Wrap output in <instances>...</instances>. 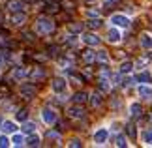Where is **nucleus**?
Returning <instances> with one entry per match:
<instances>
[{
  "label": "nucleus",
  "instance_id": "1",
  "mask_svg": "<svg viewBox=\"0 0 152 148\" xmlns=\"http://www.w3.org/2000/svg\"><path fill=\"white\" fill-rule=\"evenodd\" d=\"M34 32L39 36H49L51 32H55V21L51 17H38L36 25H34Z\"/></svg>",
  "mask_w": 152,
  "mask_h": 148
},
{
  "label": "nucleus",
  "instance_id": "2",
  "mask_svg": "<svg viewBox=\"0 0 152 148\" xmlns=\"http://www.w3.org/2000/svg\"><path fill=\"white\" fill-rule=\"evenodd\" d=\"M109 23H111L113 26H118L120 30H122V28H130V26H132L130 17L124 15V13H113V15L109 17Z\"/></svg>",
  "mask_w": 152,
  "mask_h": 148
},
{
  "label": "nucleus",
  "instance_id": "3",
  "mask_svg": "<svg viewBox=\"0 0 152 148\" xmlns=\"http://www.w3.org/2000/svg\"><path fill=\"white\" fill-rule=\"evenodd\" d=\"M51 90L56 94V96H62V94L68 92V81L64 77H55L51 82Z\"/></svg>",
  "mask_w": 152,
  "mask_h": 148
},
{
  "label": "nucleus",
  "instance_id": "4",
  "mask_svg": "<svg viewBox=\"0 0 152 148\" xmlns=\"http://www.w3.org/2000/svg\"><path fill=\"white\" fill-rule=\"evenodd\" d=\"M42 120L47 124V126H53V124H56V120H58L56 111L53 109V107H43V109H42Z\"/></svg>",
  "mask_w": 152,
  "mask_h": 148
},
{
  "label": "nucleus",
  "instance_id": "5",
  "mask_svg": "<svg viewBox=\"0 0 152 148\" xmlns=\"http://www.w3.org/2000/svg\"><path fill=\"white\" fill-rule=\"evenodd\" d=\"M19 94L23 99H32L36 96V85H32V82H23L21 88H19Z\"/></svg>",
  "mask_w": 152,
  "mask_h": 148
},
{
  "label": "nucleus",
  "instance_id": "6",
  "mask_svg": "<svg viewBox=\"0 0 152 148\" xmlns=\"http://www.w3.org/2000/svg\"><path fill=\"white\" fill-rule=\"evenodd\" d=\"M107 141H109V129L107 128L96 129V133H94V144L96 146H103Z\"/></svg>",
  "mask_w": 152,
  "mask_h": 148
},
{
  "label": "nucleus",
  "instance_id": "7",
  "mask_svg": "<svg viewBox=\"0 0 152 148\" xmlns=\"http://www.w3.org/2000/svg\"><path fill=\"white\" fill-rule=\"evenodd\" d=\"M120 39H122V32H120V28L111 25V28L107 30V41H109V43H118Z\"/></svg>",
  "mask_w": 152,
  "mask_h": 148
},
{
  "label": "nucleus",
  "instance_id": "8",
  "mask_svg": "<svg viewBox=\"0 0 152 148\" xmlns=\"http://www.w3.org/2000/svg\"><path fill=\"white\" fill-rule=\"evenodd\" d=\"M66 114H68L69 118H75V120H79V118L85 116V111H83V107H81L79 103H75L73 107H69V109L66 111Z\"/></svg>",
  "mask_w": 152,
  "mask_h": 148
},
{
  "label": "nucleus",
  "instance_id": "9",
  "mask_svg": "<svg viewBox=\"0 0 152 148\" xmlns=\"http://www.w3.org/2000/svg\"><path fill=\"white\" fill-rule=\"evenodd\" d=\"M25 21H26V13H25V11H15V13H11L10 23L13 26H23V25H25Z\"/></svg>",
  "mask_w": 152,
  "mask_h": 148
},
{
  "label": "nucleus",
  "instance_id": "10",
  "mask_svg": "<svg viewBox=\"0 0 152 148\" xmlns=\"http://www.w3.org/2000/svg\"><path fill=\"white\" fill-rule=\"evenodd\" d=\"M137 94H139V98L150 101V99H152V86L150 85H139L137 86Z\"/></svg>",
  "mask_w": 152,
  "mask_h": 148
},
{
  "label": "nucleus",
  "instance_id": "11",
  "mask_svg": "<svg viewBox=\"0 0 152 148\" xmlns=\"http://www.w3.org/2000/svg\"><path fill=\"white\" fill-rule=\"evenodd\" d=\"M83 43L85 45H88V47H96V45H100V38H98V34H94V32H88V34H85L83 38Z\"/></svg>",
  "mask_w": 152,
  "mask_h": 148
},
{
  "label": "nucleus",
  "instance_id": "12",
  "mask_svg": "<svg viewBox=\"0 0 152 148\" xmlns=\"http://www.w3.org/2000/svg\"><path fill=\"white\" fill-rule=\"evenodd\" d=\"M139 43L145 51H152V36L148 32H143L141 36H139Z\"/></svg>",
  "mask_w": 152,
  "mask_h": 148
},
{
  "label": "nucleus",
  "instance_id": "13",
  "mask_svg": "<svg viewBox=\"0 0 152 148\" xmlns=\"http://www.w3.org/2000/svg\"><path fill=\"white\" fill-rule=\"evenodd\" d=\"M6 8H8L10 13H15V11H23V8H25V2H23V0H10Z\"/></svg>",
  "mask_w": 152,
  "mask_h": 148
},
{
  "label": "nucleus",
  "instance_id": "14",
  "mask_svg": "<svg viewBox=\"0 0 152 148\" xmlns=\"http://www.w3.org/2000/svg\"><path fill=\"white\" fill-rule=\"evenodd\" d=\"M141 114H143L141 103H132V105H130V118L137 120V118H141Z\"/></svg>",
  "mask_w": 152,
  "mask_h": 148
},
{
  "label": "nucleus",
  "instance_id": "15",
  "mask_svg": "<svg viewBox=\"0 0 152 148\" xmlns=\"http://www.w3.org/2000/svg\"><path fill=\"white\" fill-rule=\"evenodd\" d=\"M25 77H26V69L25 68H21V66L13 68V71H11V79L13 81H23Z\"/></svg>",
  "mask_w": 152,
  "mask_h": 148
},
{
  "label": "nucleus",
  "instance_id": "16",
  "mask_svg": "<svg viewBox=\"0 0 152 148\" xmlns=\"http://www.w3.org/2000/svg\"><path fill=\"white\" fill-rule=\"evenodd\" d=\"M2 131L8 135V133H15L17 131V124L13 122V120H6V122H2Z\"/></svg>",
  "mask_w": 152,
  "mask_h": 148
},
{
  "label": "nucleus",
  "instance_id": "17",
  "mask_svg": "<svg viewBox=\"0 0 152 148\" xmlns=\"http://www.w3.org/2000/svg\"><path fill=\"white\" fill-rule=\"evenodd\" d=\"M81 56H83V62H86V64H92V62H96V52L92 51V49H85Z\"/></svg>",
  "mask_w": 152,
  "mask_h": 148
},
{
  "label": "nucleus",
  "instance_id": "18",
  "mask_svg": "<svg viewBox=\"0 0 152 148\" xmlns=\"http://www.w3.org/2000/svg\"><path fill=\"white\" fill-rule=\"evenodd\" d=\"M39 144H42V139H39V135H36V133H32L30 137H28V139L25 141V146H30V148L39 146Z\"/></svg>",
  "mask_w": 152,
  "mask_h": 148
},
{
  "label": "nucleus",
  "instance_id": "19",
  "mask_svg": "<svg viewBox=\"0 0 152 148\" xmlns=\"http://www.w3.org/2000/svg\"><path fill=\"white\" fill-rule=\"evenodd\" d=\"M133 81H137V82H145V85H150V82H152V75H150L148 71H145V69H143V71L139 73Z\"/></svg>",
  "mask_w": 152,
  "mask_h": 148
},
{
  "label": "nucleus",
  "instance_id": "20",
  "mask_svg": "<svg viewBox=\"0 0 152 148\" xmlns=\"http://www.w3.org/2000/svg\"><path fill=\"white\" fill-rule=\"evenodd\" d=\"M25 141H26V137L23 133H13V137H11V144L13 146H25Z\"/></svg>",
  "mask_w": 152,
  "mask_h": 148
},
{
  "label": "nucleus",
  "instance_id": "21",
  "mask_svg": "<svg viewBox=\"0 0 152 148\" xmlns=\"http://www.w3.org/2000/svg\"><path fill=\"white\" fill-rule=\"evenodd\" d=\"M141 141H143L145 144L152 146V128H147V129H143V131H141Z\"/></svg>",
  "mask_w": 152,
  "mask_h": 148
},
{
  "label": "nucleus",
  "instance_id": "22",
  "mask_svg": "<svg viewBox=\"0 0 152 148\" xmlns=\"http://www.w3.org/2000/svg\"><path fill=\"white\" fill-rule=\"evenodd\" d=\"M88 101H90V107H100L102 105V94L100 92H94V94H90V98H88Z\"/></svg>",
  "mask_w": 152,
  "mask_h": 148
},
{
  "label": "nucleus",
  "instance_id": "23",
  "mask_svg": "<svg viewBox=\"0 0 152 148\" xmlns=\"http://www.w3.org/2000/svg\"><path fill=\"white\" fill-rule=\"evenodd\" d=\"M132 69H133V64H132L130 60H126V62H122V64H120L118 73H120V75H128V73H132Z\"/></svg>",
  "mask_w": 152,
  "mask_h": 148
},
{
  "label": "nucleus",
  "instance_id": "24",
  "mask_svg": "<svg viewBox=\"0 0 152 148\" xmlns=\"http://www.w3.org/2000/svg\"><path fill=\"white\" fill-rule=\"evenodd\" d=\"M86 26L92 28V30H98V28L102 26V19L100 17H90V19L86 21Z\"/></svg>",
  "mask_w": 152,
  "mask_h": 148
},
{
  "label": "nucleus",
  "instance_id": "25",
  "mask_svg": "<svg viewBox=\"0 0 152 148\" xmlns=\"http://www.w3.org/2000/svg\"><path fill=\"white\" fill-rule=\"evenodd\" d=\"M86 99H88V94L81 90V92H77V94L73 96V103H79V105H81V103H85Z\"/></svg>",
  "mask_w": 152,
  "mask_h": 148
},
{
  "label": "nucleus",
  "instance_id": "26",
  "mask_svg": "<svg viewBox=\"0 0 152 148\" xmlns=\"http://www.w3.org/2000/svg\"><path fill=\"white\" fill-rule=\"evenodd\" d=\"M26 118H28V109H17V111H15V120L25 122Z\"/></svg>",
  "mask_w": 152,
  "mask_h": 148
},
{
  "label": "nucleus",
  "instance_id": "27",
  "mask_svg": "<svg viewBox=\"0 0 152 148\" xmlns=\"http://www.w3.org/2000/svg\"><path fill=\"white\" fill-rule=\"evenodd\" d=\"M30 77H32L34 81H42L43 77H45V71H43L42 68H36V69H32V71H30Z\"/></svg>",
  "mask_w": 152,
  "mask_h": 148
},
{
  "label": "nucleus",
  "instance_id": "28",
  "mask_svg": "<svg viewBox=\"0 0 152 148\" xmlns=\"http://www.w3.org/2000/svg\"><path fill=\"white\" fill-rule=\"evenodd\" d=\"M115 146H118V148H126V146H128V139H126V135H116V137H115Z\"/></svg>",
  "mask_w": 152,
  "mask_h": 148
},
{
  "label": "nucleus",
  "instance_id": "29",
  "mask_svg": "<svg viewBox=\"0 0 152 148\" xmlns=\"http://www.w3.org/2000/svg\"><path fill=\"white\" fill-rule=\"evenodd\" d=\"M83 25H81V23H72V25L68 26V32H72V34H81L83 32Z\"/></svg>",
  "mask_w": 152,
  "mask_h": 148
},
{
  "label": "nucleus",
  "instance_id": "30",
  "mask_svg": "<svg viewBox=\"0 0 152 148\" xmlns=\"http://www.w3.org/2000/svg\"><path fill=\"white\" fill-rule=\"evenodd\" d=\"M96 60H98V62H103V64H105V62L109 60V55H107V51H105V49H100V51L96 52Z\"/></svg>",
  "mask_w": 152,
  "mask_h": 148
},
{
  "label": "nucleus",
  "instance_id": "31",
  "mask_svg": "<svg viewBox=\"0 0 152 148\" xmlns=\"http://www.w3.org/2000/svg\"><path fill=\"white\" fill-rule=\"evenodd\" d=\"M43 11H47V13H56V11H58V6L55 2H45L43 4Z\"/></svg>",
  "mask_w": 152,
  "mask_h": 148
},
{
  "label": "nucleus",
  "instance_id": "32",
  "mask_svg": "<svg viewBox=\"0 0 152 148\" xmlns=\"http://www.w3.org/2000/svg\"><path fill=\"white\" fill-rule=\"evenodd\" d=\"M36 124H34V122H26L25 120V126H23L21 129H23V131H25V133H34V131H36Z\"/></svg>",
  "mask_w": 152,
  "mask_h": 148
},
{
  "label": "nucleus",
  "instance_id": "33",
  "mask_svg": "<svg viewBox=\"0 0 152 148\" xmlns=\"http://www.w3.org/2000/svg\"><path fill=\"white\" fill-rule=\"evenodd\" d=\"M124 131L128 133V137H130V139H135V137H137V129H135V126H133V124H128Z\"/></svg>",
  "mask_w": 152,
  "mask_h": 148
},
{
  "label": "nucleus",
  "instance_id": "34",
  "mask_svg": "<svg viewBox=\"0 0 152 148\" xmlns=\"http://www.w3.org/2000/svg\"><path fill=\"white\" fill-rule=\"evenodd\" d=\"M45 137H47L49 141H55V143H58V141H60V133H58V131H53V129H49Z\"/></svg>",
  "mask_w": 152,
  "mask_h": 148
},
{
  "label": "nucleus",
  "instance_id": "35",
  "mask_svg": "<svg viewBox=\"0 0 152 148\" xmlns=\"http://www.w3.org/2000/svg\"><path fill=\"white\" fill-rule=\"evenodd\" d=\"M58 64H60V68H66V66H69V68H72L73 60H72V56H62L60 60H58Z\"/></svg>",
  "mask_w": 152,
  "mask_h": 148
},
{
  "label": "nucleus",
  "instance_id": "36",
  "mask_svg": "<svg viewBox=\"0 0 152 148\" xmlns=\"http://www.w3.org/2000/svg\"><path fill=\"white\" fill-rule=\"evenodd\" d=\"M10 144H11V139L8 137V135H6V133L0 135V148H8Z\"/></svg>",
  "mask_w": 152,
  "mask_h": 148
},
{
  "label": "nucleus",
  "instance_id": "37",
  "mask_svg": "<svg viewBox=\"0 0 152 148\" xmlns=\"http://www.w3.org/2000/svg\"><path fill=\"white\" fill-rule=\"evenodd\" d=\"M148 62H150V56H148V58H139L135 66H137V69H145V68H147V64H148Z\"/></svg>",
  "mask_w": 152,
  "mask_h": 148
},
{
  "label": "nucleus",
  "instance_id": "38",
  "mask_svg": "<svg viewBox=\"0 0 152 148\" xmlns=\"http://www.w3.org/2000/svg\"><path fill=\"white\" fill-rule=\"evenodd\" d=\"M69 79H72L75 85H81V82H83V77H79V75H75V73H69Z\"/></svg>",
  "mask_w": 152,
  "mask_h": 148
},
{
  "label": "nucleus",
  "instance_id": "39",
  "mask_svg": "<svg viewBox=\"0 0 152 148\" xmlns=\"http://www.w3.org/2000/svg\"><path fill=\"white\" fill-rule=\"evenodd\" d=\"M68 146L69 148H79L81 146V141L79 139H73V141H69V143H68Z\"/></svg>",
  "mask_w": 152,
  "mask_h": 148
},
{
  "label": "nucleus",
  "instance_id": "40",
  "mask_svg": "<svg viewBox=\"0 0 152 148\" xmlns=\"http://www.w3.org/2000/svg\"><path fill=\"white\" fill-rule=\"evenodd\" d=\"M6 96H8V88H6V86H0V99L6 98Z\"/></svg>",
  "mask_w": 152,
  "mask_h": 148
},
{
  "label": "nucleus",
  "instance_id": "41",
  "mask_svg": "<svg viewBox=\"0 0 152 148\" xmlns=\"http://www.w3.org/2000/svg\"><path fill=\"white\" fill-rule=\"evenodd\" d=\"M23 38H25L26 41H34V38H32V34H30V32H25V34H23Z\"/></svg>",
  "mask_w": 152,
  "mask_h": 148
},
{
  "label": "nucleus",
  "instance_id": "42",
  "mask_svg": "<svg viewBox=\"0 0 152 148\" xmlns=\"http://www.w3.org/2000/svg\"><path fill=\"white\" fill-rule=\"evenodd\" d=\"M86 15H88V17H100V13H98V11H86Z\"/></svg>",
  "mask_w": 152,
  "mask_h": 148
},
{
  "label": "nucleus",
  "instance_id": "43",
  "mask_svg": "<svg viewBox=\"0 0 152 148\" xmlns=\"http://www.w3.org/2000/svg\"><path fill=\"white\" fill-rule=\"evenodd\" d=\"M64 6H68V9H73V2H64Z\"/></svg>",
  "mask_w": 152,
  "mask_h": 148
},
{
  "label": "nucleus",
  "instance_id": "44",
  "mask_svg": "<svg viewBox=\"0 0 152 148\" xmlns=\"http://www.w3.org/2000/svg\"><path fill=\"white\" fill-rule=\"evenodd\" d=\"M4 23V15H2V11H0V25Z\"/></svg>",
  "mask_w": 152,
  "mask_h": 148
},
{
  "label": "nucleus",
  "instance_id": "45",
  "mask_svg": "<svg viewBox=\"0 0 152 148\" xmlns=\"http://www.w3.org/2000/svg\"><path fill=\"white\" fill-rule=\"evenodd\" d=\"M23 2H26V4H32V2H36V0H23Z\"/></svg>",
  "mask_w": 152,
  "mask_h": 148
},
{
  "label": "nucleus",
  "instance_id": "46",
  "mask_svg": "<svg viewBox=\"0 0 152 148\" xmlns=\"http://www.w3.org/2000/svg\"><path fill=\"white\" fill-rule=\"evenodd\" d=\"M83 2H86V4H92V2H96V0H83Z\"/></svg>",
  "mask_w": 152,
  "mask_h": 148
},
{
  "label": "nucleus",
  "instance_id": "47",
  "mask_svg": "<svg viewBox=\"0 0 152 148\" xmlns=\"http://www.w3.org/2000/svg\"><path fill=\"white\" fill-rule=\"evenodd\" d=\"M109 2H111V4H113V2H116V0H105V4H109Z\"/></svg>",
  "mask_w": 152,
  "mask_h": 148
},
{
  "label": "nucleus",
  "instance_id": "48",
  "mask_svg": "<svg viewBox=\"0 0 152 148\" xmlns=\"http://www.w3.org/2000/svg\"><path fill=\"white\" fill-rule=\"evenodd\" d=\"M148 122L152 124V112H150V114H148Z\"/></svg>",
  "mask_w": 152,
  "mask_h": 148
},
{
  "label": "nucleus",
  "instance_id": "49",
  "mask_svg": "<svg viewBox=\"0 0 152 148\" xmlns=\"http://www.w3.org/2000/svg\"><path fill=\"white\" fill-rule=\"evenodd\" d=\"M2 122H4V120H2V116H0V128H2Z\"/></svg>",
  "mask_w": 152,
  "mask_h": 148
}]
</instances>
